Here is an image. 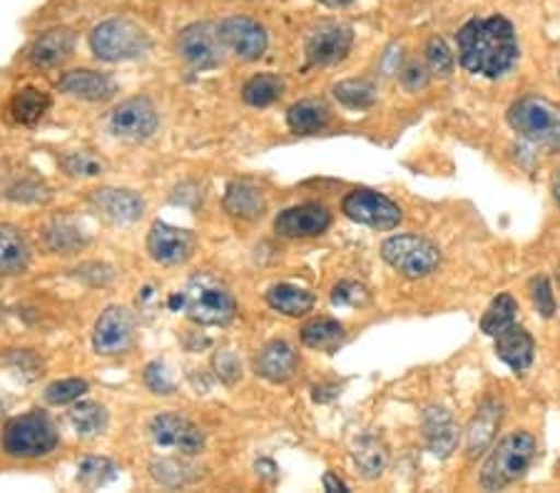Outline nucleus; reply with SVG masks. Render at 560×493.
Wrapping results in <instances>:
<instances>
[{
    "label": "nucleus",
    "instance_id": "nucleus-1",
    "mask_svg": "<svg viewBox=\"0 0 560 493\" xmlns=\"http://www.w3.org/2000/svg\"><path fill=\"white\" fill-rule=\"evenodd\" d=\"M458 62L468 73L503 78L518 60V40L511 21L503 15L474 17L456 33Z\"/></svg>",
    "mask_w": 560,
    "mask_h": 493
},
{
    "label": "nucleus",
    "instance_id": "nucleus-2",
    "mask_svg": "<svg viewBox=\"0 0 560 493\" xmlns=\"http://www.w3.org/2000/svg\"><path fill=\"white\" fill-rule=\"evenodd\" d=\"M170 307L183 309L195 325L202 327H222L230 325L237 312V302H234L228 284L217 280L212 274H197L189 280L183 292H177L170 300Z\"/></svg>",
    "mask_w": 560,
    "mask_h": 493
},
{
    "label": "nucleus",
    "instance_id": "nucleus-3",
    "mask_svg": "<svg viewBox=\"0 0 560 493\" xmlns=\"http://www.w3.org/2000/svg\"><path fill=\"white\" fill-rule=\"evenodd\" d=\"M509 125L533 145L560 152V105L544 95H523L509 107Z\"/></svg>",
    "mask_w": 560,
    "mask_h": 493
},
{
    "label": "nucleus",
    "instance_id": "nucleus-4",
    "mask_svg": "<svg viewBox=\"0 0 560 493\" xmlns=\"http://www.w3.org/2000/svg\"><path fill=\"white\" fill-rule=\"evenodd\" d=\"M536 459V438L528 432H516L505 436L503 442L493 448L489 461L483 463L481 486L486 491H499L518 481L528 466Z\"/></svg>",
    "mask_w": 560,
    "mask_h": 493
},
{
    "label": "nucleus",
    "instance_id": "nucleus-5",
    "mask_svg": "<svg viewBox=\"0 0 560 493\" xmlns=\"http://www.w3.org/2000/svg\"><path fill=\"white\" fill-rule=\"evenodd\" d=\"M58 446V432L52 421L31 411V414L15 416L3 429V451L13 459H40Z\"/></svg>",
    "mask_w": 560,
    "mask_h": 493
},
{
    "label": "nucleus",
    "instance_id": "nucleus-6",
    "mask_svg": "<svg viewBox=\"0 0 560 493\" xmlns=\"http://www.w3.org/2000/svg\"><path fill=\"white\" fill-rule=\"evenodd\" d=\"M384 262L404 280H427L441 267V249L419 235H396L382 245Z\"/></svg>",
    "mask_w": 560,
    "mask_h": 493
},
{
    "label": "nucleus",
    "instance_id": "nucleus-7",
    "mask_svg": "<svg viewBox=\"0 0 560 493\" xmlns=\"http://www.w3.org/2000/svg\"><path fill=\"white\" fill-rule=\"evenodd\" d=\"M90 50L105 62L135 60L150 50V35L128 17H113L90 33Z\"/></svg>",
    "mask_w": 560,
    "mask_h": 493
},
{
    "label": "nucleus",
    "instance_id": "nucleus-8",
    "mask_svg": "<svg viewBox=\"0 0 560 493\" xmlns=\"http://www.w3.org/2000/svg\"><path fill=\"white\" fill-rule=\"evenodd\" d=\"M341 212L345 218L351 222L364 224V227L372 230H394L399 227V222L404 220V212L399 204L394 200H388L386 195L366 190V187H359V190H351L345 202H341Z\"/></svg>",
    "mask_w": 560,
    "mask_h": 493
},
{
    "label": "nucleus",
    "instance_id": "nucleus-9",
    "mask_svg": "<svg viewBox=\"0 0 560 493\" xmlns=\"http://www.w3.org/2000/svg\"><path fill=\"white\" fill-rule=\"evenodd\" d=\"M224 43L220 38V31L212 23H192L177 35V52L183 56L189 66L200 70H212L222 66L224 60Z\"/></svg>",
    "mask_w": 560,
    "mask_h": 493
},
{
    "label": "nucleus",
    "instance_id": "nucleus-10",
    "mask_svg": "<svg viewBox=\"0 0 560 493\" xmlns=\"http://www.w3.org/2000/svg\"><path fill=\"white\" fill-rule=\"evenodd\" d=\"M351 45H354V31L347 23L322 21L306 38V60L312 66H337L349 56Z\"/></svg>",
    "mask_w": 560,
    "mask_h": 493
},
{
    "label": "nucleus",
    "instance_id": "nucleus-11",
    "mask_svg": "<svg viewBox=\"0 0 560 493\" xmlns=\"http://www.w3.org/2000/svg\"><path fill=\"white\" fill-rule=\"evenodd\" d=\"M150 436L155 446L170 448L179 456H197L205 451L202 429L179 414H160L152 419Z\"/></svg>",
    "mask_w": 560,
    "mask_h": 493
},
{
    "label": "nucleus",
    "instance_id": "nucleus-12",
    "mask_svg": "<svg viewBox=\"0 0 560 493\" xmlns=\"http://www.w3.org/2000/svg\"><path fill=\"white\" fill-rule=\"evenodd\" d=\"M135 339V317L128 307H107L95 321L93 347L101 356L125 354Z\"/></svg>",
    "mask_w": 560,
    "mask_h": 493
},
{
    "label": "nucleus",
    "instance_id": "nucleus-13",
    "mask_svg": "<svg viewBox=\"0 0 560 493\" xmlns=\"http://www.w3.org/2000/svg\"><path fill=\"white\" fill-rule=\"evenodd\" d=\"M224 48L232 50L242 60H259L267 52V31L257 21L245 15H232L217 25Z\"/></svg>",
    "mask_w": 560,
    "mask_h": 493
},
{
    "label": "nucleus",
    "instance_id": "nucleus-14",
    "mask_svg": "<svg viewBox=\"0 0 560 493\" xmlns=\"http://www.w3.org/2000/svg\"><path fill=\"white\" fill-rule=\"evenodd\" d=\"M197 247V237L189 230L173 227L167 222H155L148 232V253L155 262L175 267L187 262Z\"/></svg>",
    "mask_w": 560,
    "mask_h": 493
},
{
    "label": "nucleus",
    "instance_id": "nucleus-15",
    "mask_svg": "<svg viewBox=\"0 0 560 493\" xmlns=\"http://www.w3.org/2000/svg\"><path fill=\"white\" fill-rule=\"evenodd\" d=\"M331 227V212L324 204L306 202L279 212L275 220V232L284 239H310L319 237Z\"/></svg>",
    "mask_w": 560,
    "mask_h": 493
},
{
    "label": "nucleus",
    "instance_id": "nucleus-16",
    "mask_svg": "<svg viewBox=\"0 0 560 493\" xmlns=\"http://www.w3.org/2000/svg\"><path fill=\"white\" fill-rule=\"evenodd\" d=\"M110 130L125 140H148L158 130V110L150 97H130L110 115Z\"/></svg>",
    "mask_w": 560,
    "mask_h": 493
},
{
    "label": "nucleus",
    "instance_id": "nucleus-17",
    "mask_svg": "<svg viewBox=\"0 0 560 493\" xmlns=\"http://www.w3.org/2000/svg\"><path fill=\"white\" fill-rule=\"evenodd\" d=\"M503 421V403L499 399H486L481 407H478L476 416L466 429V454L468 459H476L483 451H489L493 444L495 432H499Z\"/></svg>",
    "mask_w": 560,
    "mask_h": 493
},
{
    "label": "nucleus",
    "instance_id": "nucleus-18",
    "mask_svg": "<svg viewBox=\"0 0 560 493\" xmlns=\"http://www.w3.org/2000/svg\"><path fill=\"white\" fill-rule=\"evenodd\" d=\"M90 204L117 224H130L138 222L144 212V200L132 190H113V187H105V190H95L90 195Z\"/></svg>",
    "mask_w": 560,
    "mask_h": 493
},
{
    "label": "nucleus",
    "instance_id": "nucleus-19",
    "mask_svg": "<svg viewBox=\"0 0 560 493\" xmlns=\"http://www.w3.org/2000/svg\"><path fill=\"white\" fill-rule=\"evenodd\" d=\"M296 366H300V356H296L294 347L284 342V339H275L269 342L255 359V372L261 379L272 384H284L296 374Z\"/></svg>",
    "mask_w": 560,
    "mask_h": 493
},
{
    "label": "nucleus",
    "instance_id": "nucleus-20",
    "mask_svg": "<svg viewBox=\"0 0 560 493\" xmlns=\"http://www.w3.org/2000/svg\"><path fill=\"white\" fill-rule=\"evenodd\" d=\"M58 87L70 97H78V101L88 103H105L115 95V80L107 78L105 73H97V70H70L60 78Z\"/></svg>",
    "mask_w": 560,
    "mask_h": 493
},
{
    "label": "nucleus",
    "instance_id": "nucleus-21",
    "mask_svg": "<svg viewBox=\"0 0 560 493\" xmlns=\"http://www.w3.org/2000/svg\"><path fill=\"white\" fill-rule=\"evenodd\" d=\"M493 339H495V356H499L503 364H509L516 374L530 369L533 359H536V342H533V337L526 329L518 325H511Z\"/></svg>",
    "mask_w": 560,
    "mask_h": 493
},
{
    "label": "nucleus",
    "instance_id": "nucleus-22",
    "mask_svg": "<svg viewBox=\"0 0 560 493\" xmlns=\"http://www.w3.org/2000/svg\"><path fill=\"white\" fill-rule=\"evenodd\" d=\"M72 50H75V33L70 28H52L35 38L28 58L35 68H56L72 56Z\"/></svg>",
    "mask_w": 560,
    "mask_h": 493
},
{
    "label": "nucleus",
    "instance_id": "nucleus-23",
    "mask_svg": "<svg viewBox=\"0 0 560 493\" xmlns=\"http://www.w3.org/2000/svg\"><path fill=\"white\" fill-rule=\"evenodd\" d=\"M222 204H224V212H228L230 218L245 220V222L261 220L267 212L265 195H261L257 185L245 183V179H240V183H230Z\"/></svg>",
    "mask_w": 560,
    "mask_h": 493
},
{
    "label": "nucleus",
    "instance_id": "nucleus-24",
    "mask_svg": "<svg viewBox=\"0 0 560 493\" xmlns=\"http://www.w3.org/2000/svg\"><path fill=\"white\" fill-rule=\"evenodd\" d=\"M423 434H427L431 454L439 456V459H448V456L456 451L458 426L446 409L433 407L423 414Z\"/></svg>",
    "mask_w": 560,
    "mask_h": 493
},
{
    "label": "nucleus",
    "instance_id": "nucleus-25",
    "mask_svg": "<svg viewBox=\"0 0 560 493\" xmlns=\"http://www.w3.org/2000/svg\"><path fill=\"white\" fill-rule=\"evenodd\" d=\"M28 262L31 247L23 232L11 227V224H0V277L21 274Z\"/></svg>",
    "mask_w": 560,
    "mask_h": 493
},
{
    "label": "nucleus",
    "instance_id": "nucleus-26",
    "mask_svg": "<svg viewBox=\"0 0 560 493\" xmlns=\"http://www.w3.org/2000/svg\"><path fill=\"white\" fill-rule=\"evenodd\" d=\"M267 304L284 317H304L314 307V294L296 284H275L267 292Z\"/></svg>",
    "mask_w": 560,
    "mask_h": 493
},
{
    "label": "nucleus",
    "instance_id": "nucleus-27",
    "mask_svg": "<svg viewBox=\"0 0 560 493\" xmlns=\"http://www.w3.org/2000/svg\"><path fill=\"white\" fill-rule=\"evenodd\" d=\"M345 339H347L345 327L334 319H314L310 325L302 327V344L324 354L339 352V347L345 344Z\"/></svg>",
    "mask_w": 560,
    "mask_h": 493
},
{
    "label": "nucleus",
    "instance_id": "nucleus-28",
    "mask_svg": "<svg viewBox=\"0 0 560 493\" xmlns=\"http://www.w3.org/2000/svg\"><path fill=\"white\" fill-rule=\"evenodd\" d=\"M289 130L296 134H314L329 125V107L319 101H302L289 107Z\"/></svg>",
    "mask_w": 560,
    "mask_h": 493
},
{
    "label": "nucleus",
    "instance_id": "nucleus-29",
    "mask_svg": "<svg viewBox=\"0 0 560 493\" xmlns=\"http://www.w3.org/2000/svg\"><path fill=\"white\" fill-rule=\"evenodd\" d=\"M50 107V95L40 87H21L11 101L13 120L21 125H35Z\"/></svg>",
    "mask_w": 560,
    "mask_h": 493
},
{
    "label": "nucleus",
    "instance_id": "nucleus-30",
    "mask_svg": "<svg viewBox=\"0 0 560 493\" xmlns=\"http://www.w3.org/2000/svg\"><path fill=\"white\" fill-rule=\"evenodd\" d=\"M354 463L364 479H378L388 463L386 444L376 436H364L354 446Z\"/></svg>",
    "mask_w": 560,
    "mask_h": 493
},
{
    "label": "nucleus",
    "instance_id": "nucleus-31",
    "mask_svg": "<svg viewBox=\"0 0 560 493\" xmlns=\"http://www.w3.org/2000/svg\"><path fill=\"white\" fill-rule=\"evenodd\" d=\"M284 95V80L275 73H259L242 87V101L252 107H269Z\"/></svg>",
    "mask_w": 560,
    "mask_h": 493
},
{
    "label": "nucleus",
    "instance_id": "nucleus-32",
    "mask_svg": "<svg viewBox=\"0 0 560 493\" xmlns=\"http://www.w3.org/2000/svg\"><path fill=\"white\" fill-rule=\"evenodd\" d=\"M45 242L52 253L72 255L88 245V232L72 220H56L45 232Z\"/></svg>",
    "mask_w": 560,
    "mask_h": 493
},
{
    "label": "nucleus",
    "instance_id": "nucleus-33",
    "mask_svg": "<svg viewBox=\"0 0 560 493\" xmlns=\"http://www.w3.org/2000/svg\"><path fill=\"white\" fill-rule=\"evenodd\" d=\"M70 424L83 438L101 436L107 429V411L97 401H80L70 409Z\"/></svg>",
    "mask_w": 560,
    "mask_h": 493
},
{
    "label": "nucleus",
    "instance_id": "nucleus-34",
    "mask_svg": "<svg viewBox=\"0 0 560 493\" xmlns=\"http://www.w3.org/2000/svg\"><path fill=\"white\" fill-rule=\"evenodd\" d=\"M516 312H518L516 300H513L511 294H499L481 317V331L486 337L501 334L503 329L516 325Z\"/></svg>",
    "mask_w": 560,
    "mask_h": 493
},
{
    "label": "nucleus",
    "instance_id": "nucleus-35",
    "mask_svg": "<svg viewBox=\"0 0 560 493\" xmlns=\"http://www.w3.org/2000/svg\"><path fill=\"white\" fill-rule=\"evenodd\" d=\"M334 97L351 110H364L376 103V85L372 80H341L339 85H334Z\"/></svg>",
    "mask_w": 560,
    "mask_h": 493
},
{
    "label": "nucleus",
    "instance_id": "nucleus-36",
    "mask_svg": "<svg viewBox=\"0 0 560 493\" xmlns=\"http://www.w3.org/2000/svg\"><path fill=\"white\" fill-rule=\"evenodd\" d=\"M113 479H117V466L110 459H103V456H90L78 466V481L90 489L105 486Z\"/></svg>",
    "mask_w": 560,
    "mask_h": 493
},
{
    "label": "nucleus",
    "instance_id": "nucleus-37",
    "mask_svg": "<svg viewBox=\"0 0 560 493\" xmlns=\"http://www.w3.org/2000/svg\"><path fill=\"white\" fill-rule=\"evenodd\" d=\"M150 469H152V477H155L160 483H165V486H185V483L197 479V473H192L195 471L192 466L179 459H162L152 463Z\"/></svg>",
    "mask_w": 560,
    "mask_h": 493
},
{
    "label": "nucleus",
    "instance_id": "nucleus-38",
    "mask_svg": "<svg viewBox=\"0 0 560 493\" xmlns=\"http://www.w3.org/2000/svg\"><path fill=\"white\" fill-rule=\"evenodd\" d=\"M427 62L433 75L448 78L454 73V52L448 50L446 40L439 38V35L427 43Z\"/></svg>",
    "mask_w": 560,
    "mask_h": 493
},
{
    "label": "nucleus",
    "instance_id": "nucleus-39",
    "mask_svg": "<svg viewBox=\"0 0 560 493\" xmlns=\"http://www.w3.org/2000/svg\"><path fill=\"white\" fill-rule=\"evenodd\" d=\"M331 302L337 304V307H366L369 302H372V294L361 282H339L337 286L331 290Z\"/></svg>",
    "mask_w": 560,
    "mask_h": 493
},
{
    "label": "nucleus",
    "instance_id": "nucleus-40",
    "mask_svg": "<svg viewBox=\"0 0 560 493\" xmlns=\"http://www.w3.org/2000/svg\"><path fill=\"white\" fill-rule=\"evenodd\" d=\"M88 391L85 379H62L52 382L48 389H45V401L52 403V407H62V403L78 401Z\"/></svg>",
    "mask_w": 560,
    "mask_h": 493
},
{
    "label": "nucleus",
    "instance_id": "nucleus-41",
    "mask_svg": "<svg viewBox=\"0 0 560 493\" xmlns=\"http://www.w3.org/2000/svg\"><path fill=\"white\" fill-rule=\"evenodd\" d=\"M62 167L68 169V175L75 177H95L103 175V160L90 155V152H70V155L62 157Z\"/></svg>",
    "mask_w": 560,
    "mask_h": 493
},
{
    "label": "nucleus",
    "instance_id": "nucleus-42",
    "mask_svg": "<svg viewBox=\"0 0 560 493\" xmlns=\"http://www.w3.org/2000/svg\"><path fill=\"white\" fill-rule=\"evenodd\" d=\"M530 300L540 317L550 319L556 314V294H553V286L548 282V277H536V280L530 282Z\"/></svg>",
    "mask_w": 560,
    "mask_h": 493
},
{
    "label": "nucleus",
    "instance_id": "nucleus-43",
    "mask_svg": "<svg viewBox=\"0 0 560 493\" xmlns=\"http://www.w3.org/2000/svg\"><path fill=\"white\" fill-rule=\"evenodd\" d=\"M212 364H214V369H217V376H220L224 384H234L242 376L240 359L234 356L230 349H224V352H217Z\"/></svg>",
    "mask_w": 560,
    "mask_h": 493
},
{
    "label": "nucleus",
    "instance_id": "nucleus-44",
    "mask_svg": "<svg viewBox=\"0 0 560 493\" xmlns=\"http://www.w3.org/2000/svg\"><path fill=\"white\" fill-rule=\"evenodd\" d=\"M144 384H148V387L155 394H173L175 391V382L170 379L165 364H160V362L148 364V369H144Z\"/></svg>",
    "mask_w": 560,
    "mask_h": 493
},
{
    "label": "nucleus",
    "instance_id": "nucleus-45",
    "mask_svg": "<svg viewBox=\"0 0 560 493\" xmlns=\"http://www.w3.org/2000/svg\"><path fill=\"white\" fill-rule=\"evenodd\" d=\"M399 73H401L404 87L411 90V93H417V90H423V87L429 85V73H427V68H423L419 60L406 62V66L399 70Z\"/></svg>",
    "mask_w": 560,
    "mask_h": 493
},
{
    "label": "nucleus",
    "instance_id": "nucleus-46",
    "mask_svg": "<svg viewBox=\"0 0 560 493\" xmlns=\"http://www.w3.org/2000/svg\"><path fill=\"white\" fill-rule=\"evenodd\" d=\"M324 489L327 491H341V493H347L349 491V486L341 479H337L334 477V473L329 471V473H324Z\"/></svg>",
    "mask_w": 560,
    "mask_h": 493
},
{
    "label": "nucleus",
    "instance_id": "nucleus-47",
    "mask_svg": "<svg viewBox=\"0 0 560 493\" xmlns=\"http://www.w3.org/2000/svg\"><path fill=\"white\" fill-rule=\"evenodd\" d=\"M319 3L327 5V8H345L349 3H354V0H319Z\"/></svg>",
    "mask_w": 560,
    "mask_h": 493
},
{
    "label": "nucleus",
    "instance_id": "nucleus-48",
    "mask_svg": "<svg viewBox=\"0 0 560 493\" xmlns=\"http://www.w3.org/2000/svg\"><path fill=\"white\" fill-rule=\"evenodd\" d=\"M553 195H556V202L560 208V175H556V179H553Z\"/></svg>",
    "mask_w": 560,
    "mask_h": 493
},
{
    "label": "nucleus",
    "instance_id": "nucleus-49",
    "mask_svg": "<svg viewBox=\"0 0 560 493\" xmlns=\"http://www.w3.org/2000/svg\"><path fill=\"white\" fill-rule=\"evenodd\" d=\"M556 280H558V286H560V265H558V269H556Z\"/></svg>",
    "mask_w": 560,
    "mask_h": 493
}]
</instances>
